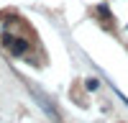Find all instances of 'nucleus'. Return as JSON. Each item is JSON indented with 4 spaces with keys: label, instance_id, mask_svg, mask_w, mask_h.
Here are the masks:
<instances>
[{
    "label": "nucleus",
    "instance_id": "f257e3e1",
    "mask_svg": "<svg viewBox=\"0 0 128 123\" xmlns=\"http://www.w3.org/2000/svg\"><path fill=\"white\" fill-rule=\"evenodd\" d=\"M26 87H28V92H31V95H34V100L38 102V108L44 110L51 120H54V123H64L62 113H59V110H56V105H54V100H51V98H49V95H46V92L41 90L38 85H34V82H26Z\"/></svg>",
    "mask_w": 128,
    "mask_h": 123
},
{
    "label": "nucleus",
    "instance_id": "f03ea898",
    "mask_svg": "<svg viewBox=\"0 0 128 123\" xmlns=\"http://www.w3.org/2000/svg\"><path fill=\"white\" fill-rule=\"evenodd\" d=\"M5 46L10 49V54L23 56L26 51H28V41H26V38H13V36H5Z\"/></svg>",
    "mask_w": 128,
    "mask_h": 123
},
{
    "label": "nucleus",
    "instance_id": "7ed1b4c3",
    "mask_svg": "<svg viewBox=\"0 0 128 123\" xmlns=\"http://www.w3.org/2000/svg\"><path fill=\"white\" fill-rule=\"evenodd\" d=\"M87 90H98V80H87V85H84Z\"/></svg>",
    "mask_w": 128,
    "mask_h": 123
}]
</instances>
